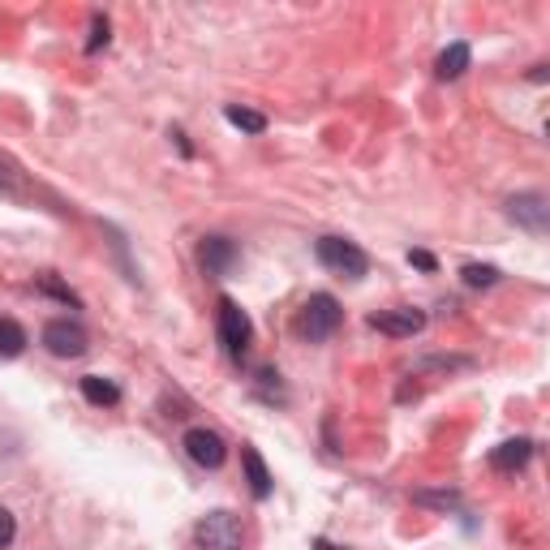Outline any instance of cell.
Instances as JSON below:
<instances>
[{"label":"cell","instance_id":"9","mask_svg":"<svg viewBox=\"0 0 550 550\" xmlns=\"http://www.w3.org/2000/svg\"><path fill=\"white\" fill-rule=\"evenodd\" d=\"M198 263L207 275H228L237 263V245L228 241V237H207L202 241V250H198Z\"/></svg>","mask_w":550,"mask_h":550},{"label":"cell","instance_id":"19","mask_svg":"<svg viewBox=\"0 0 550 550\" xmlns=\"http://www.w3.org/2000/svg\"><path fill=\"white\" fill-rule=\"evenodd\" d=\"M13 538H18V520H13V512L0 508V550H5Z\"/></svg>","mask_w":550,"mask_h":550},{"label":"cell","instance_id":"16","mask_svg":"<svg viewBox=\"0 0 550 550\" xmlns=\"http://www.w3.org/2000/svg\"><path fill=\"white\" fill-rule=\"evenodd\" d=\"M460 280H465L469 288H490L499 280V271L495 267H486V263H469L465 271H460Z\"/></svg>","mask_w":550,"mask_h":550},{"label":"cell","instance_id":"2","mask_svg":"<svg viewBox=\"0 0 550 550\" xmlns=\"http://www.w3.org/2000/svg\"><path fill=\"white\" fill-rule=\"evenodd\" d=\"M194 542L198 550H241L245 529L233 512H207L194 525Z\"/></svg>","mask_w":550,"mask_h":550},{"label":"cell","instance_id":"12","mask_svg":"<svg viewBox=\"0 0 550 550\" xmlns=\"http://www.w3.org/2000/svg\"><path fill=\"white\" fill-rule=\"evenodd\" d=\"M469 61H473L469 43H452V48H443V56L434 61V74H439L443 82H456V78L469 69Z\"/></svg>","mask_w":550,"mask_h":550},{"label":"cell","instance_id":"8","mask_svg":"<svg viewBox=\"0 0 550 550\" xmlns=\"http://www.w3.org/2000/svg\"><path fill=\"white\" fill-rule=\"evenodd\" d=\"M370 327H374V331H383V336H392V340H409V336H417V331L426 327V314H422V310H413V306L379 310V314H370Z\"/></svg>","mask_w":550,"mask_h":550},{"label":"cell","instance_id":"6","mask_svg":"<svg viewBox=\"0 0 550 550\" xmlns=\"http://www.w3.org/2000/svg\"><path fill=\"white\" fill-rule=\"evenodd\" d=\"M508 220L520 224L533 237H546V228H550L546 194H516V198H508Z\"/></svg>","mask_w":550,"mask_h":550},{"label":"cell","instance_id":"21","mask_svg":"<svg viewBox=\"0 0 550 550\" xmlns=\"http://www.w3.org/2000/svg\"><path fill=\"white\" fill-rule=\"evenodd\" d=\"M0 190H13V172L5 164H0Z\"/></svg>","mask_w":550,"mask_h":550},{"label":"cell","instance_id":"13","mask_svg":"<svg viewBox=\"0 0 550 550\" xmlns=\"http://www.w3.org/2000/svg\"><path fill=\"white\" fill-rule=\"evenodd\" d=\"M82 396L91 400V404H99V409H112V404H121V387L112 383V379H104V374H86V379H82Z\"/></svg>","mask_w":550,"mask_h":550},{"label":"cell","instance_id":"5","mask_svg":"<svg viewBox=\"0 0 550 550\" xmlns=\"http://www.w3.org/2000/svg\"><path fill=\"white\" fill-rule=\"evenodd\" d=\"M43 349H48L52 357L74 361V357H82L86 349H91V340H86V331L78 323H69V318H52V323L43 327Z\"/></svg>","mask_w":550,"mask_h":550},{"label":"cell","instance_id":"14","mask_svg":"<svg viewBox=\"0 0 550 550\" xmlns=\"http://www.w3.org/2000/svg\"><path fill=\"white\" fill-rule=\"evenodd\" d=\"M224 117H228V125L245 129V134H263V129H267V117H263V112L241 108V104H228V108H224Z\"/></svg>","mask_w":550,"mask_h":550},{"label":"cell","instance_id":"22","mask_svg":"<svg viewBox=\"0 0 550 550\" xmlns=\"http://www.w3.org/2000/svg\"><path fill=\"white\" fill-rule=\"evenodd\" d=\"M318 550H340V546H331V542H318Z\"/></svg>","mask_w":550,"mask_h":550},{"label":"cell","instance_id":"7","mask_svg":"<svg viewBox=\"0 0 550 550\" xmlns=\"http://www.w3.org/2000/svg\"><path fill=\"white\" fill-rule=\"evenodd\" d=\"M185 452H190V460H194V465H202V469H220L224 460H228V443L215 430L194 426L190 434H185Z\"/></svg>","mask_w":550,"mask_h":550},{"label":"cell","instance_id":"17","mask_svg":"<svg viewBox=\"0 0 550 550\" xmlns=\"http://www.w3.org/2000/svg\"><path fill=\"white\" fill-rule=\"evenodd\" d=\"M39 293L65 301V306H78V293H74V288H65L61 280H56V275H39Z\"/></svg>","mask_w":550,"mask_h":550},{"label":"cell","instance_id":"4","mask_svg":"<svg viewBox=\"0 0 550 550\" xmlns=\"http://www.w3.org/2000/svg\"><path fill=\"white\" fill-rule=\"evenodd\" d=\"M215 318H220V344L228 349V357H245V349H250V340H254L250 314H245L233 297H220V310H215Z\"/></svg>","mask_w":550,"mask_h":550},{"label":"cell","instance_id":"15","mask_svg":"<svg viewBox=\"0 0 550 550\" xmlns=\"http://www.w3.org/2000/svg\"><path fill=\"white\" fill-rule=\"evenodd\" d=\"M26 349V331L13 318H0V357H22Z\"/></svg>","mask_w":550,"mask_h":550},{"label":"cell","instance_id":"10","mask_svg":"<svg viewBox=\"0 0 550 550\" xmlns=\"http://www.w3.org/2000/svg\"><path fill=\"white\" fill-rule=\"evenodd\" d=\"M529 456H533V443L529 439H503L495 452H490V465H495L499 473H516V469L529 465Z\"/></svg>","mask_w":550,"mask_h":550},{"label":"cell","instance_id":"11","mask_svg":"<svg viewBox=\"0 0 550 550\" xmlns=\"http://www.w3.org/2000/svg\"><path fill=\"white\" fill-rule=\"evenodd\" d=\"M241 465H245V482H250L254 499H267L271 495V473L263 465V456H258V447H241Z\"/></svg>","mask_w":550,"mask_h":550},{"label":"cell","instance_id":"18","mask_svg":"<svg viewBox=\"0 0 550 550\" xmlns=\"http://www.w3.org/2000/svg\"><path fill=\"white\" fill-rule=\"evenodd\" d=\"M108 43V18H99L95 13V22H91V43H86V52H99Z\"/></svg>","mask_w":550,"mask_h":550},{"label":"cell","instance_id":"3","mask_svg":"<svg viewBox=\"0 0 550 550\" xmlns=\"http://www.w3.org/2000/svg\"><path fill=\"white\" fill-rule=\"evenodd\" d=\"M336 327H340V301L331 297V293H314V297L306 301V310H301L297 331H301V336H306L310 344H318V340L336 336Z\"/></svg>","mask_w":550,"mask_h":550},{"label":"cell","instance_id":"1","mask_svg":"<svg viewBox=\"0 0 550 550\" xmlns=\"http://www.w3.org/2000/svg\"><path fill=\"white\" fill-rule=\"evenodd\" d=\"M314 254H318V263H323L327 271L344 275V280H361V275L370 271L366 250H361V245H353V241H344V237H318Z\"/></svg>","mask_w":550,"mask_h":550},{"label":"cell","instance_id":"20","mask_svg":"<svg viewBox=\"0 0 550 550\" xmlns=\"http://www.w3.org/2000/svg\"><path fill=\"white\" fill-rule=\"evenodd\" d=\"M409 263L422 267V271H434V267H439V263H434V254H426V250H409Z\"/></svg>","mask_w":550,"mask_h":550}]
</instances>
